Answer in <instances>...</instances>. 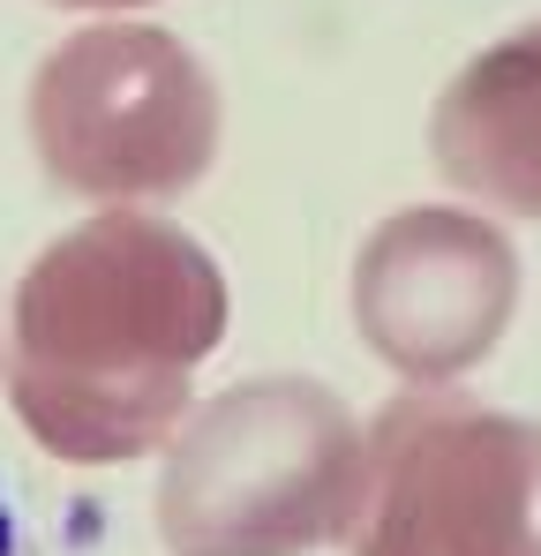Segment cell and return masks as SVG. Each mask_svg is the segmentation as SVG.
I'll use <instances>...</instances> for the list:
<instances>
[{
  "label": "cell",
  "instance_id": "6da1fadb",
  "mask_svg": "<svg viewBox=\"0 0 541 556\" xmlns=\"http://www.w3.org/2000/svg\"><path fill=\"white\" fill-rule=\"evenodd\" d=\"M218 256L159 211H90L30 256L0 331L23 437L61 466H136L196 414V369L226 346Z\"/></svg>",
  "mask_w": 541,
  "mask_h": 556
},
{
  "label": "cell",
  "instance_id": "7a4b0ae2",
  "mask_svg": "<svg viewBox=\"0 0 541 556\" xmlns=\"http://www.w3.org/2000/svg\"><path fill=\"white\" fill-rule=\"evenodd\" d=\"M361 421L316 376H249L203 399L159 466L166 556H316L347 542Z\"/></svg>",
  "mask_w": 541,
  "mask_h": 556
},
{
  "label": "cell",
  "instance_id": "3957f363",
  "mask_svg": "<svg viewBox=\"0 0 541 556\" xmlns=\"http://www.w3.org/2000/svg\"><path fill=\"white\" fill-rule=\"evenodd\" d=\"M23 121L38 174L98 211H151L188 195L226 136V105L196 46L136 15L68 30L30 68Z\"/></svg>",
  "mask_w": 541,
  "mask_h": 556
},
{
  "label": "cell",
  "instance_id": "277c9868",
  "mask_svg": "<svg viewBox=\"0 0 541 556\" xmlns=\"http://www.w3.org/2000/svg\"><path fill=\"white\" fill-rule=\"evenodd\" d=\"M354 556H541V421L406 391L361 437Z\"/></svg>",
  "mask_w": 541,
  "mask_h": 556
},
{
  "label": "cell",
  "instance_id": "5b68a950",
  "mask_svg": "<svg viewBox=\"0 0 541 556\" xmlns=\"http://www.w3.org/2000/svg\"><path fill=\"white\" fill-rule=\"evenodd\" d=\"M519 316V249L458 203L391 211L354 256V324L406 391H451Z\"/></svg>",
  "mask_w": 541,
  "mask_h": 556
},
{
  "label": "cell",
  "instance_id": "8992f818",
  "mask_svg": "<svg viewBox=\"0 0 541 556\" xmlns=\"http://www.w3.org/2000/svg\"><path fill=\"white\" fill-rule=\"evenodd\" d=\"M429 159L481 211L541 226V15L489 38L437 91Z\"/></svg>",
  "mask_w": 541,
  "mask_h": 556
},
{
  "label": "cell",
  "instance_id": "52a82bcc",
  "mask_svg": "<svg viewBox=\"0 0 541 556\" xmlns=\"http://www.w3.org/2000/svg\"><path fill=\"white\" fill-rule=\"evenodd\" d=\"M0 556H38V549H30V527H23V511L8 504V489H0Z\"/></svg>",
  "mask_w": 541,
  "mask_h": 556
},
{
  "label": "cell",
  "instance_id": "ba28073f",
  "mask_svg": "<svg viewBox=\"0 0 541 556\" xmlns=\"http://www.w3.org/2000/svg\"><path fill=\"white\" fill-rule=\"evenodd\" d=\"M53 8H84V15H136V8H159V0H53Z\"/></svg>",
  "mask_w": 541,
  "mask_h": 556
}]
</instances>
